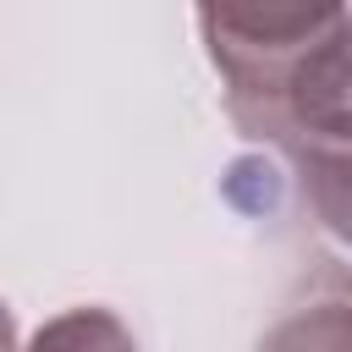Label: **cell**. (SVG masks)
I'll list each match as a JSON object with an SVG mask.
<instances>
[{"label":"cell","mask_w":352,"mask_h":352,"mask_svg":"<svg viewBox=\"0 0 352 352\" xmlns=\"http://www.w3.org/2000/svg\"><path fill=\"white\" fill-rule=\"evenodd\" d=\"M258 352H352V302H314L280 319Z\"/></svg>","instance_id":"5b68a950"},{"label":"cell","mask_w":352,"mask_h":352,"mask_svg":"<svg viewBox=\"0 0 352 352\" xmlns=\"http://www.w3.org/2000/svg\"><path fill=\"white\" fill-rule=\"evenodd\" d=\"M302 204L314 220L352 248V143H324V148H292Z\"/></svg>","instance_id":"3957f363"},{"label":"cell","mask_w":352,"mask_h":352,"mask_svg":"<svg viewBox=\"0 0 352 352\" xmlns=\"http://www.w3.org/2000/svg\"><path fill=\"white\" fill-rule=\"evenodd\" d=\"M28 352H138V341L110 308H66L33 330Z\"/></svg>","instance_id":"277c9868"},{"label":"cell","mask_w":352,"mask_h":352,"mask_svg":"<svg viewBox=\"0 0 352 352\" xmlns=\"http://www.w3.org/2000/svg\"><path fill=\"white\" fill-rule=\"evenodd\" d=\"M204 50L226 82L231 121H248L280 77L346 28V0H192Z\"/></svg>","instance_id":"6da1fadb"},{"label":"cell","mask_w":352,"mask_h":352,"mask_svg":"<svg viewBox=\"0 0 352 352\" xmlns=\"http://www.w3.org/2000/svg\"><path fill=\"white\" fill-rule=\"evenodd\" d=\"M248 138L275 143V148H324V143H352V22L336 28L324 44H314L280 88L236 121Z\"/></svg>","instance_id":"7a4b0ae2"},{"label":"cell","mask_w":352,"mask_h":352,"mask_svg":"<svg viewBox=\"0 0 352 352\" xmlns=\"http://www.w3.org/2000/svg\"><path fill=\"white\" fill-rule=\"evenodd\" d=\"M0 352H16V319L6 302H0Z\"/></svg>","instance_id":"8992f818"}]
</instances>
